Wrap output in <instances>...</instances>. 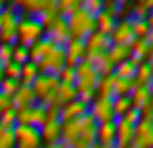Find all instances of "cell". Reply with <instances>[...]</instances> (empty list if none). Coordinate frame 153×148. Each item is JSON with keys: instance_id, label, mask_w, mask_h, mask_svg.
I'll return each mask as SVG.
<instances>
[{"instance_id": "cell-46", "label": "cell", "mask_w": 153, "mask_h": 148, "mask_svg": "<svg viewBox=\"0 0 153 148\" xmlns=\"http://www.w3.org/2000/svg\"><path fill=\"white\" fill-rule=\"evenodd\" d=\"M121 120L127 122V123H131V125H136V123L140 122V110H136V108H128Z\"/></svg>"}, {"instance_id": "cell-9", "label": "cell", "mask_w": 153, "mask_h": 148, "mask_svg": "<svg viewBox=\"0 0 153 148\" xmlns=\"http://www.w3.org/2000/svg\"><path fill=\"white\" fill-rule=\"evenodd\" d=\"M87 120H89V114H85L81 118H76V120H70V122H64L62 123V139L61 140L64 144H68L70 148H74L79 143L81 135H83Z\"/></svg>"}, {"instance_id": "cell-52", "label": "cell", "mask_w": 153, "mask_h": 148, "mask_svg": "<svg viewBox=\"0 0 153 148\" xmlns=\"http://www.w3.org/2000/svg\"><path fill=\"white\" fill-rule=\"evenodd\" d=\"M91 148H111V146H100V144H93Z\"/></svg>"}, {"instance_id": "cell-32", "label": "cell", "mask_w": 153, "mask_h": 148, "mask_svg": "<svg viewBox=\"0 0 153 148\" xmlns=\"http://www.w3.org/2000/svg\"><path fill=\"white\" fill-rule=\"evenodd\" d=\"M131 55L140 59V61H148V55H149V44H148V40L134 38L132 42H131Z\"/></svg>"}, {"instance_id": "cell-10", "label": "cell", "mask_w": 153, "mask_h": 148, "mask_svg": "<svg viewBox=\"0 0 153 148\" xmlns=\"http://www.w3.org/2000/svg\"><path fill=\"white\" fill-rule=\"evenodd\" d=\"M87 114H89L97 123L114 122V120H115V116H114V106H111V99L98 97V95L93 99V103L89 104Z\"/></svg>"}, {"instance_id": "cell-38", "label": "cell", "mask_w": 153, "mask_h": 148, "mask_svg": "<svg viewBox=\"0 0 153 148\" xmlns=\"http://www.w3.org/2000/svg\"><path fill=\"white\" fill-rule=\"evenodd\" d=\"M30 61V53H28V48L25 46H19V44H13V53H11V63L15 65H25Z\"/></svg>"}, {"instance_id": "cell-35", "label": "cell", "mask_w": 153, "mask_h": 148, "mask_svg": "<svg viewBox=\"0 0 153 148\" xmlns=\"http://www.w3.org/2000/svg\"><path fill=\"white\" fill-rule=\"evenodd\" d=\"M134 72H136V65H132L131 61H125V63L114 67V76H115V78L134 80Z\"/></svg>"}, {"instance_id": "cell-54", "label": "cell", "mask_w": 153, "mask_h": 148, "mask_svg": "<svg viewBox=\"0 0 153 148\" xmlns=\"http://www.w3.org/2000/svg\"><path fill=\"white\" fill-rule=\"evenodd\" d=\"M2 78H4V74H2V67H0V82H2Z\"/></svg>"}, {"instance_id": "cell-13", "label": "cell", "mask_w": 153, "mask_h": 148, "mask_svg": "<svg viewBox=\"0 0 153 148\" xmlns=\"http://www.w3.org/2000/svg\"><path fill=\"white\" fill-rule=\"evenodd\" d=\"M45 38H48L51 44L59 46V48H64V46L70 42V32H68L66 19H64V17H59L48 31H45Z\"/></svg>"}, {"instance_id": "cell-3", "label": "cell", "mask_w": 153, "mask_h": 148, "mask_svg": "<svg viewBox=\"0 0 153 148\" xmlns=\"http://www.w3.org/2000/svg\"><path fill=\"white\" fill-rule=\"evenodd\" d=\"M2 27H0V44H15L17 40V27H19V19H21V11L17 10L15 2H6L2 14Z\"/></svg>"}, {"instance_id": "cell-45", "label": "cell", "mask_w": 153, "mask_h": 148, "mask_svg": "<svg viewBox=\"0 0 153 148\" xmlns=\"http://www.w3.org/2000/svg\"><path fill=\"white\" fill-rule=\"evenodd\" d=\"M2 74H4V78L19 80V76H21V67H19V65H15V63H10V65H6V67H2Z\"/></svg>"}, {"instance_id": "cell-5", "label": "cell", "mask_w": 153, "mask_h": 148, "mask_svg": "<svg viewBox=\"0 0 153 148\" xmlns=\"http://www.w3.org/2000/svg\"><path fill=\"white\" fill-rule=\"evenodd\" d=\"M61 82L57 80V76H53V74H38V78L32 82V91H34V95H36V101L40 104H44V106H48L53 97H55V91H57V87Z\"/></svg>"}, {"instance_id": "cell-31", "label": "cell", "mask_w": 153, "mask_h": 148, "mask_svg": "<svg viewBox=\"0 0 153 148\" xmlns=\"http://www.w3.org/2000/svg\"><path fill=\"white\" fill-rule=\"evenodd\" d=\"M78 10H81V0H57V11L64 19L74 15Z\"/></svg>"}, {"instance_id": "cell-40", "label": "cell", "mask_w": 153, "mask_h": 148, "mask_svg": "<svg viewBox=\"0 0 153 148\" xmlns=\"http://www.w3.org/2000/svg\"><path fill=\"white\" fill-rule=\"evenodd\" d=\"M0 148H15L13 129H6L0 125Z\"/></svg>"}, {"instance_id": "cell-4", "label": "cell", "mask_w": 153, "mask_h": 148, "mask_svg": "<svg viewBox=\"0 0 153 148\" xmlns=\"http://www.w3.org/2000/svg\"><path fill=\"white\" fill-rule=\"evenodd\" d=\"M74 72H76L74 87H76V91H78V95L79 93H95L100 76L95 72V68H93V65L89 61H85V59L79 61L78 65H76Z\"/></svg>"}, {"instance_id": "cell-39", "label": "cell", "mask_w": 153, "mask_h": 148, "mask_svg": "<svg viewBox=\"0 0 153 148\" xmlns=\"http://www.w3.org/2000/svg\"><path fill=\"white\" fill-rule=\"evenodd\" d=\"M131 27H132V36L134 38L148 40L149 27H148V23H146V19H131Z\"/></svg>"}, {"instance_id": "cell-20", "label": "cell", "mask_w": 153, "mask_h": 148, "mask_svg": "<svg viewBox=\"0 0 153 148\" xmlns=\"http://www.w3.org/2000/svg\"><path fill=\"white\" fill-rule=\"evenodd\" d=\"M38 101H36V95H34L32 87L30 86H21L17 93L13 97H11V104H13V108H28V106H34Z\"/></svg>"}, {"instance_id": "cell-44", "label": "cell", "mask_w": 153, "mask_h": 148, "mask_svg": "<svg viewBox=\"0 0 153 148\" xmlns=\"http://www.w3.org/2000/svg\"><path fill=\"white\" fill-rule=\"evenodd\" d=\"M11 53H13V44H0V67L11 63Z\"/></svg>"}, {"instance_id": "cell-8", "label": "cell", "mask_w": 153, "mask_h": 148, "mask_svg": "<svg viewBox=\"0 0 153 148\" xmlns=\"http://www.w3.org/2000/svg\"><path fill=\"white\" fill-rule=\"evenodd\" d=\"M40 70V74H53L57 76V72L64 67V48L55 46L48 55H44L38 63H34Z\"/></svg>"}, {"instance_id": "cell-29", "label": "cell", "mask_w": 153, "mask_h": 148, "mask_svg": "<svg viewBox=\"0 0 153 148\" xmlns=\"http://www.w3.org/2000/svg\"><path fill=\"white\" fill-rule=\"evenodd\" d=\"M151 65L149 63H140L136 67V72H134V84L136 86H144V87H149L151 84Z\"/></svg>"}, {"instance_id": "cell-51", "label": "cell", "mask_w": 153, "mask_h": 148, "mask_svg": "<svg viewBox=\"0 0 153 148\" xmlns=\"http://www.w3.org/2000/svg\"><path fill=\"white\" fill-rule=\"evenodd\" d=\"M148 44L153 46V31H149V34H148Z\"/></svg>"}, {"instance_id": "cell-16", "label": "cell", "mask_w": 153, "mask_h": 148, "mask_svg": "<svg viewBox=\"0 0 153 148\" xmlns=\"http://www.w3.org/2000/svg\"><path fill=\"white\" fill-rule=\"evenodd\" d=\"M87 108H89V106L83 104V103H81V101H78V99L70 101V103L62 104L61 108H59V122L64 123V122H70V120H76V118L85 116V114H87Z\"/></svg>"}, {"instance_id": "cell-34", "label": "cell", "mask_w": 153, "mask_h": 148, "mask_svg": "<svg viewBox=\"0 0 153 148\" xmlns=\"http://www.w3.org/2000/svg\"><path fill=\"white\" fill-rule=\"evenodd\" d=\"M95 93L98 97H106V99H114V74L106 76V78H100L97 84Z\"/></svg>"}, {"instance_id": "cell-17", "label": "cell", "mask_w": 153, "mask_h": 148, "mask_svg": "<svg viewBox=\"0 0 153 148\" xmlns=\"http://www.w3.org/2000/svg\"><path fill=\"white\" fill-rule=\"evenodd\" d=\"M110 40H111V44H131L134 40L131 19H117L114 31L110 32Z\"/></svg>"}, {"instance_id": "cell-26", "label": "cell", "mask_w": 153, "mask_h": 148, "mask_svg": "<svg viewBox=\"0 0 153 148\" xmlns=\"http://www.w3.org/2000/svg\"><path fill=\"white\" fill-rule=\"evenodd\" d=\"M59 17H61V15H59V11H57V0H49V6L42 11V14L36 15V19L40 21V25L44 27V31H48Z\"/></svg>"}, {"instance_id": "cell-18", "label": "cell", "mask_w": 153, "mask_h": 148, "mask_svg": "<svg viewBox=\"0 0 153 148\" xmlns=\"http://www.w3.org/2000/svg\"><path fill=\"white\" fill-rule=\"evenodd\" d=\"M134 137V125L123 122L121 118L115 120V148H131Z\"/></svg>"}, {"instance_id": "cell-12", "label": "cell", "mask_w": 153, "mask_h": 148, "mask_svg": "<svg viewBox=\"0 0 153 148\" xmlns=\"http://www.w3.org/2000/svg\"><path fill=\"white\" fill-rule=\"evenodd\" d=\"M131 148H153V123L140 120L134 125V137Z\"/></svg>"}, {"instance_id": "cell-41", "label": "cell", "mask_w": 153, "mask_h": 148, "mask_svg": "<svg viewBox=\"0 0 153 148\" xmlns=\"http://www.w3.org/2000/svg\"><path fill=\"white\" fill-rule=\"evenodd\" d=\"M57 80L61 84H66V86H74L76 84V72L74 68H68V67H62L61 70L57 72Z\"/></svg>"}, {"instance_id": "cell-50", "label": "cell", "mask_w": 153, "mask_h": 148, "mask_svg": "<svg viewBox=\"0 0 153 148\" xmlns=\"http://www.w3.org/2000/svg\"><path fill=\"white\" fill-rule=\"evenodd\" d=\"M149 104L153 106V82L149 84Z\"/></svg>"}, {"instance_id": "cell-25", "label": "cell", "mask_w": 153, "mask_h": 148, "mask_svg": "<svg viewBox=\"0 0 153 148\" xmlns=\"http://www.w3.org/2000/svg\"><path fill=\"white\" fill-rule=\"evenodd\" d=\"M85 61H89L93 65L95 72L100 76V78H106V76H111V74H114V65L108 61L106 53H104V55H97V57H87Z\"/></svg>"}, {"instance_id": "cell-53", "label": "cell", "mask_w": 153, "mask_h": 148, "mask_svg": "<svg viewBox=\"0 0 153 148\" xmlns=\"http://www.w3.org/2000/svg\"><path fill=\"white\" fill-rule=\"evenodd\" d=\"M4 6H6V2H2V0H0V14H2V10H4Z\"/></svg>"}, {"instance_id": "cell-6", "label": "cell", "mask_w": 153, "mask_h": 148, "mask_svg": "<svg viewBox=\"0 0 153 148\" xmlns=\"http://www.w3.org/2000/svg\"><path fill=\"white\" fill-rule=\"evenodd\" d=\"M13 139H15V148H42V137L40 129L32 125H23L17 123L13 127Z\"/></svg>"}, {"instance_id": "cell-36", "label": "cell", "mask_w": 153, "mask_h": 148, "mask_svg": "<svg viewBox=\"0 0 153 148\" xmlns=\"http://www.w3.org/2000/svg\"><path fill=\"white\" fill-rule=\"evenodd\" d=\"M111 106H114V116H115V120L123 118L128 108H132L128 97H114V99H111Z\"/></svg>"}, {"instance_id": "cell-1", "label": "cell", "mask_w": 153, "mask_h": 148, "mask_svg": "<svg viewBox=\"0 0 153 148\" xmlns=\"http://www.w3.org/2000/svg\"><path fill=\"white\" fill-rule=\"evenodd\" d=\"M44 36H45V31H44V27L40 25V21L36 19V17L21 14L19 27H17V40H15V44L25 46V48H30V46H34L38 40H42Z\"/></svg>"}, {"instance_id": "cell-22", "label": "cell", "mask_w": 153, "mask_h": 148, "mask_svg": "<svg viewBox=\"0 0 153 148\" xmlns=\"http://www.w3.org/2000/svg\"><path fill=\"white\" fill-rule=\"evenodd\" d=\"M15 6L23 15L36 17L49 6V0H15Z\"/></svg>"}, {"instance_id": "cell-24", "label": "cell", "mask_w": 153, "mask_h": 148, "mask_svg": "<svg viewBox=\"0 0 153 148\" xmlns=\"http://www.w3.org/2000/svg\"><path fill=\"white\" fill-rule=\"evenodd\" d=\"M128 101H131V106L136 110H142L144 106L149 104V87L144 86H134V89L128 95Z\"/></svg>"}, {"instance_id": "cell-49", "label": "cell", "mask_w": 153, "mask_h": 148, "mask_svg": "<svg viewBox=\"0 0 153 148\" xmlns=\"http://www.w3.org/2000/svg\"><path fill=\"white\" fill-rule=\"evenodd\" d=\"M146 23H148L149 31H153V11H149V14H148V17H146Z\"/></svg>"}, {"instance_id": "cell-42", "label": "cell", "mask_w": 153, "mask_h": 148, "mask_svg": "<svg viewBox=\"0 0 153 148\" xmlns=\"http://www.w3.org/2000/svg\"><path fill=\"white\" fill-rule=\"evenodd\" d=\"M0 125L6 129H13L17 125V116H15V108L6 110L4 114H0Z\"/></svg>"}, {"instance_id": "cell-48", "label": "cell", "mask_w": 153, "mask_h": 148, "mask_svg": "<svg viewBox=\"0 0 153 148\" xmlns=\"http://www.w3.org/2000/svg\"><path fill=\"white\" fill-rule=\"evenodd\" d=\"M10 108H13V104H11V99L4 97L2 93H0V114H4V112L10 110Z\"/></svg>"}, {"instance_id": "cell-19", "label": "cell", "mask_w": 153, "mask_h": 148, "mask_svg": "<svg viewBox=\"0 0 153 148\" xmlns=\"http://www.w3.org/2000/svg\"><path fill=\"white\" fill-rule=\"evenodd\" d=\"M97 144L115 148V120L97 123Z\"/></svg>"}, {"instance_id": "cell-27", "label": "cell", "mask_w": 153, "mask_h": 148, "mask_svg": "<svg viewBox=\"0 0 153 148\" xmlns=\"http://www.w3.org/2000/svg\"><path fill=\"white\" fill-rule=\"evenodd\" d=\"M115 17L110 14V11H100L98 15H95V27H97V31L98 32H102L106 34V36H110V32L114 31V27H115Z\"/></svg>"}, {"instance_id": "cell-14", "label": "cell", "mask_w": 153, "mask_h": 148, "mask_svg": "<svg viewBox=\"0 0 153 148\" xmlns=\"http://www.w3.org/2000/svg\"><path fill=\"white\" fill-rule=\"evenodd\" d=\"M85 59V42L83 40H70L64 46V67L76 68V65Z\"/></svg>"}, {"instance_id": "cell-2", "label": "cell", "mask_w": 153, "mask_h": 148, "mask_svg": "<svg viewBox=\"0 0 153 148\" xmlns=\"http://www.w3.org/2000/svg\"><path fill=\"white\" fill-rule=\"evenodd\" d=\"M70 40H85L89 34L97 31L95 27V15H91L89 11H85L83 8L78 10L74 15H70L66 19Z\"/></svg>"}, {"instance_id": "cell-33", "label": "cell", "mask_w": 153, "mask_h": 148, "mask_svg": "<svg viewBox=\"0 0 153 148\" xmlns=\"http://www.w3.org/2000/svg\"><path fill=\"white\" fill-rule=\"evenodd\" d=\"M134 80H125V78H115L114 76V97H128L131 91L134 89Z\"/></svg>"}, {"instance_id": "cell-56", "label": "cell", "mask_w": 153, "mask_h": 148, "mask_svg": "<svg viewBox=\"0 0 153 148\" xmlns=\"http://www.w3.org/2000/svg\"><path fill=\"white\" fill-rule=\"evenodd\" d=\"M0 27H2V19H0Z\"/></svg>"}, {"instance_id": "cell-23", "label": "cell", "mask_w": 153, "mask_h": 148, "mask_svg": "<svg viewBox=\"0 0 153 148\" xmlns=\"http://www.w3.org/2000/svg\"><path fill=\"white\" fill-rule=\"evenodd\" d=\"M106 57L114 67L128 61L131 59V44H111V48L106 51Z\"/></svg>"}, {"instance_id": "cell-43", "label": "cell", "mask_w": 153, "mask_h": 148, "mask_svg": "<svg viewBox=\"0 0 153 148\" xmlns=\"http://www.w3.org/2000/svg\"><path fill=\"white\" fill-rule=\"evenodd\" d=\"M81 8L89 11L91 15H98L104 10V2L102 0H81Z\"/></svg>"}, {"instance_id": "cell-15", "label": "cell", "mask_w": 153, "mask_h": 148, "mask_svg": "<svg viewBox=\"0 0 153 148\" xmlns=\"http://www.w3.org/2000/svg\"><path fill=\"white\" fill-rule=\"evenodd\" d=\"M40 137L44 144H57L62 139V123L59 120H45L40 127Z\"/></svg>"}, {"instance_id": "cell-11", "label": "cell", "mask_w": 153, "mask_h": 148, "mask_svg": "<svg viewBox=\"0 0 153 148\" xmlns=\"http://www.w3.org/2000/svg\"><path fill=\"white\" fill-rule=\"evenodd\" d=\"M85 59L87 57H97V55H104L106 51L111 48V40L110 36L95 31L93 34H89L85 40Z\"/></svg>"}, {"instance_id": "cell-28", "label": "cell", "mask_w": 153, "mask_h": 148, "mask_svg": "<svg viewBox=\"0 0 153 148\" xmlns=\"http://www.w3.org/2000/svg\"><path fill=\"white\" fill-rule=\"evenodd\" d=\"M55 48V44H51L48 38H42V40H38L36 44L34 46H30V48H28V53H30V61L32 63H38L40 59H42L44 55H48V53Z\"/></svg>"}, {"instance_id": "cell-30", "label": "cell", "mask_w": 153, "mask_h": 148, "mask_svg": "<svg viewBox=\"0 0 153 148\" xmlns=\"http://www.w3.org/2000/svg\"><path fill=\"white\" fill-rule=\"evenodd\" d=\"M38 74H40V70L32 61L21 65V76H19L21 86H32V82L38 78Z\"/></svg>"}, {"instance_id": "cell-47", "label": "cell", "mask_w": 153, "mask_h": 148, "mask_svg": "<svg viewBox=\"0 0 153 148\" xmlns=\"http://www.w3.org/2000/svg\"><path fill=\"white\" fill-rule=\"evenodd\" d=\"M140 120H142V122H151V123H153V106H151V104L144 106V108L140 110Z\"/></svg>"}, {"instance_id": "cell-55", "label": "cell", "mask_w": 153, "mask_h": 148, "mask_svg": "<svg viewBox=\"0 0 153 148\" xmlns=\"http://www.w3.org/2000/svg\"><path fill=\"white\" fill-rule=\"evenodd\" d=\"M149 65H151V80H153V61H151Z\"/></svg>"}, {"instance_id": "cell-21", "label": "cell", "mask_w": 153, "mask_h": 148, "mask_svg": "<svg viewBox=\"0 0 153 148\" xmlns=\"http://www.w3.org/2000/svg\"><path fill=\"white\" fill-rule=\"evenodd\" d=\"M76 97H78V91H76L74 86H66V84H59L57 91H55V97H53V101L48 104L49 108H61L62 104L70 103V101H74Z\"/></svg>"}, {"instance_id": "cell-7", "label": "cell", "mask_w": 153, "mask_h": 148, "mask_svg": "<svg viewBox=\"0 0 153 148\" xmlns=\"http://www.w3.org/2000/svg\"><path fill=\"white\" fill-rule=\"evenodd\" d=\"M17 116V123H23V125H32V127H42L44 122L48 120V108L44 104L36 103L34 106H28V108H17L15 110Z\"/></svg>"}, {"instance_id": "cell-37", "label": "cell", "mask_w": 153, "mask_h": 148, "mask_svg": "<svg viewBox=\"0 0 153 148\" xmlns=\"http://www.w3.org/2000/svg\"><path fill=\"white\" fill-rule=\"evenodd\" d=\"M21 87V82L19 80H10V78H2L0 82V93H2L4 97L11 99L17 93V89Z\"/></svg>"}]
</instances>
